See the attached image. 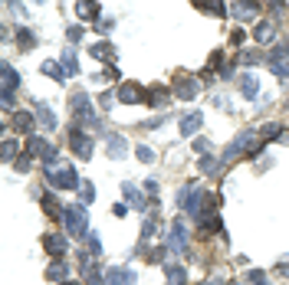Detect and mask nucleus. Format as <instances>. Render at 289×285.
I'll list each match as a JSON object with an SVG mask.
<instances>
[{"label": "nucleus", "mask_w": 289, "mask_h": 285, "mask_svg": "<svg viewBox=\"0 0 289 285\" xmlns=\"http://www.w3.org/2000/svg\"><path fill=\"white\" fill-rule=\"evenodd\" d=\"M177 95H181V99H194L197 95V82L194 79H177Z\"/></svg>", "instance_id": "obj_3"}, {"label": "nucleus", "mask_w": 289, "mask_h": 285, "mask_svg": "<svg viewBox=\"0 0 289 285\" xmlns=\"http://www.w3.org/2000/svg\"><path fill=\"white\" fill-rule=\"evenodd\" d=\"M66 226H69V233L82 236V233H86V213L76 210V207H69V210H66Z\"/></svg>", "instance_id": "obj_1"}, {"label": "nucleus", "mask_w": 289, "mask_h": 285, "mask_svg": "<svg viewBox=\"0 0 289 285\" xmlns=\"http://www.w3.org/2000/svg\"><path fill=\"white\" fill-rule=\"evenodd\" d=\"M46 249H50L53 256H63L66 253V239L63 236H46Z\"/></svg>", "instance_id": "obj_4"}, {"label": "nucleus", "mask_w": 289, "mask_h": 285, "mask_svg": "<svg viewBox=\"0 0 289 285\" xmlns=\"http://www.w3.org/2000/svg\"><path fill=\"white\" fill-rule=\"evenodd\" d=\"M273 39V26L270 23H260L257 26V43H270Z\"/></svg>", "instance_id": "obj_7"}, {"label": "nucleus", "mask_w": 289, "mask_h": 285, "mask_svg": "<svg viewBox=\"0 0 289 285\" xmlns=\"http://www.w3.org/2000/svg\"><path fill=\"white\" fill-rule=\"evenodd\" d=\"M17 128H26V131H30V128H33V118L26 115V112H20V115H17Z\"/></svg>", "instance_id": "obj_9"}, {"label": "nucleus", "mask_w": 289, "mask_h": 285, "mask_svg": "<svg viewBox=\"0 0 289 285\" xmlns=\"http://www.w3.org/2000/svg\"><path fill=\"white\" fill-rule=\"evenodd\" d=\"M197 125H201V115H197V112H191V115L181 121V135H191V131H194Z\"/></svg>", "instance_id": "obj_5"}, {"label": "nucleus", "mask_w": 289, "mask_h": 285, "mask_svg": "<svg viewBox=\"0 0 289 285\" xmlns=\"http://www.w3.org/2000/svg\"><path fill=\"white\" fill-rule=\"evenodd\" d=\"M210 285H217V282H210Z\"/></svg>", "instance_id": "obj_13"}, {"label": "nucleus", "mask_w": 289, "mask_h": 285, "mask_svg": "<svg viewBox=\"0 0 289 285\" xmlns=\"http://www.w3.org/2000/svg\"><path fill=\"white\" fill-rule=\"evenodd\" d=\"M66 285H73V282H66Z\"/></svg>", "instance_id": "obj_12"}, {"label": "nucleus", "mask_w": 289, "mask_h": 285, "mask_svg": "<svg viewBox=\"0 0 289 285\" xmlns=\"http://www.w3.org/2000/svg\"><path fill=\"white\" fill-rule=\"evenodd\" d=\"M73 151H79V157H89L92 154V141L82 131H73Z\"/></svg>", "instance_id": "obj_2"}, {"label": "nucleus", "mask_w": 289, "mask_h": 285, "mask_svg": "<svg viewBox=\"0 0 289 285\" xmlns=\"http://www.w3.org/2000/svg\"><path fill=\"white\" fill-rule=\"evenodd\" d=\"M168 282H171V285H184V269L171 266V269H168Z\"/></svg>", "instance_id": "obj_8"}, {"label": "nucleus", "mask_w": 289, "mask_h": 285, "mask_svg": "<svg viewBox=\"0 0 289 285\" xmlns=\"http://www.w3.org/2000/svg\"><path fill=\"white\" fill-rule=\"evenodd\" d=\"M119 99L122 102H141V92H138V86H125L119 92Z\"/></svg>", "instance_id": "obj_6"}, {"label": "nucleus", "mask_w": 289, "mask_h": 285, "mask_svg": "<svg viewBox=\"0 0 289 285\" xmlns=\"http://www.w3.org/2000/svg\"><path fill=\"white\" fill-rule=\"evenodd\" d=\"M138 157L141 161H151V148H138Z\"/></svg>", "instance_id": "obj_11"}, {"label": "nucleus", "mask_w": 289, "mask_h": 285, "mask_svg": "<svg viewBox=\"0 0 289 285\" xmlns=\"http://www.w3.org/2000/svg\"><path fill=\"white\" fill-rule=\"evenodd\" d=\"M79 13H82V17H95V7H92V4H82Z\"/></svg>", "instance_id": "obj_10"}]
</instances>
